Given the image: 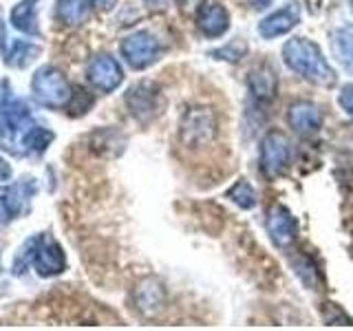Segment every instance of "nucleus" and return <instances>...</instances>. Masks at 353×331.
<instances>
[{"label":"nucleus","instance_id":"4","mask_svg":"<svg viewBox=\"0 0 353 331\" xmlns=\"http://www.w3.org/2000/svg\"><path fill=\"white\" fill-rule=\"evenodd\" d=\"M287 124L301 137H314L323 128V110L309 99H296L287 108Z\"/></svg>","mask_w":353,"mask_h":331},{"label":"nucleus","instance_id":"3","mask_svg":"<svg viewBox=\"0 0 353 331\" xmlns=\"http://www.w3.org/2000/svg\"><path fill=\"white\" fill-rule=\"evenodd\" d=\"M216 137V117L210 108H190L181 119V139L185 146H208Z\"/></svg>","mask_w":353,"mask_h":331},{"label":"nucleus","instance_id":"5","mask_svg":"<svg viewBox=\"0 0 353 331\" xmlns=\"http://www.w3.org/2000/svg\"><path fill=\"white\" fill-rule=\"evenodd\" d=\"M265 228H268V234L276 248H290L296 241L298 234V225L294 214L287 210L285 205L276 203L268 210V219H265Z\"/></svg>","mask_w":353,"mask_h":331},{"label":"nucleus","instance_id":"15","mask_svg":"<svg viewBox=\"0 0 353 331\" xmlns=\"http://www.w3.org/2000/svg\"><path fill=\"white\" fill-rule=\"evenodd\" d=\"M305 3H307V9H309V14L318 16L320 11L325 9V3H327V0H305Z\"/></svg>","mask_w":353,"mask_h":331},{"label":"nucleus","instance_id":"11","mask_svg":"<svg viewBox=\"0 0 353 331\" xmlns=\"http://www.w3.org/2000/svg\"><path fill=\"white\" fill-rule=\"evenodd\" d=\"M228 199L232 203H236L239 208H243V210H252L254 205H256V190L250 185V181H245V179H239L234 185L230 188L228 190Z\"/></svg>","mask_w":353,"mask_h":331},{"label":"nucleus","instance_id":"9","mask_svg":"<svg viewBox=\"0 0 353 331\" xmlns=\"http://www.w3.org/2000/svg\"><path fill=\"white\" fill-rule=\"evenodd\" d=\"M124 53H126V58L132 66L143 69V66H148L150 62L157 60L159 44L150 36V33H137L135 38H130L124 44Z\"/></svg>","mask_w":353,"mask_h":331},{"label":"nucleus","instance_id":"14","mask_svg":"<svg viewBox=\"0 0 353 331\" xmlns=\"http://www.w3.org/2000/svg\"><path fill=\"white\" fill-rule=\"evenodd\" d=\"M338 102H340L342 110H345L349 117H353V84L342 86V91L338 95Z\"/></svg>","mask_w":353,"mask_h":331},{"label":"nucleus","instance_id":"6","mask_svg":"<svg viewBox=\"0 0 353 331\" xmlns=\"http://www.w3.org/2000/svg\"><path fill=\"white\" fill-rule=\"evenodd\" d=\"M298 22H301V5L296 0H290L285 7L272 11L270 16H265L259 22V36L265 40L281 38L285 33H290Z\"/></svg>","mask_w":353,"mask_h":331},{"label":"nucleus","instance_id":"10","mask_svg":"<svg viewBox=\"0 0 353 331\" xmlns=\"http://www.w3.org/2000/svg\"><path fill=\"white\" fill-rule=\"evenodd\" d=\"M329 44L338 64L353 75V25H342L331 31Z\"/></svg>","mask_w":353,"mask_h":331},{"label":"nucleus","instance_id":"12","mask_svg":"<svg viewBox=\"0 0 353 331\" xmlns=\"http://www.w3.org/2000/svg\"><path fill=\"white\" fill-rule=\"evenodd\" d=\"M245 53H248V44H245V42H243V40H232L230 44H225L223 49L214 51L212 55H216V58H221V60L239 62Z\"/></svg>","mask_w":353,"mask_h":331},{"label":"nucleus","instance_id":"8","mask_svg":"<svg viewBox=\"0 0 353 331\" xmlns=\"http://www.w3.org/2000/svg\"><path fill=\"white\" fill-rule=\"evenodd\" d=\"M196 27L208 38H219L230 29V14L219 0H203L196 11Z\"/></svg>","mask_w":353,"mask_h":331},{"label":"nucleus","instance_id":"7","mask_svg":"<svg viewBox=\"0 0 353 331\" xmlns=\"http://www.w3.org/2000/svg\"><path fill=\"white\" fill-rule=\"evenodd\" d=\"M248 88L250 95L256 99L259 104H270L279 93V73L272 64L263 62L248 73Z\"/></svg>","mask_w":353,"mask_h":331},{"label":"nucleus","instance_id":"2","mask_svg":"<svg viewBox=\"0 0 353 331\" xmlns=\"http://www.w3.org/2000/svg\"><path fill=\"white\" fill-rule=\"evenodd\" d=\"M292 163V143L285 132L270 130L261 139V172L268 179H279Z\"/></svg>","mask_w":353,"mask_h":331},{"label":"nucleus","instance_id":"16","mask_svg":"<svg viewBox=\"0 0 353 331\" xmlns=\"http://www.w3.org/2000/svg\"><path fill=\"white\" fill-rule=\"evenodd\" d=\"M274 3V0H248V5L252 9H265V7H270Z\"/></svg>","mask_w":353,"mask_h":331},{"label":"nucleus","instance_id":"1","mask_svg":"<svg viewBox=\"0 0 353 331\" xmlns=\"http://www.w3.org/2000/svg\"><path fill=\"white\" fill-rule=\"evenodd\" d=\"M283 62L290 71L298 73L303 80L316 86L331 88L338 82V75L334 71V66L327 62L323 49L307 38L298 36L287 40L283 47Z\"/></svg>","mask_w":353,"mask_h":331},{"label":"nucleus","instance_id":"17","mask_svg":"<svg viewBox=\"0 0 353 331\" xmlns=\"http://www.w3.org/2000/svg\"><path fill=\"white\" fill-rule=\"evenodd\" d=\"M349 7H351V14H353V0H349Z\"/></svg>","mask_w":353,"mask_h":331},{"label":"nucleus","instance_id":"13","mask_svg":"<svg viewBox=\"0 0 353 331\" xmlns=\"http://www.w3.org/2000/svg\"><path fill=\"white\" fill-rule=\"evenodd\" d=\"M323 318L327 320V325H353L351 318L342 312L336 303H325L323 305Z\"/></svg>","mask_w":353,"mask_h":331}]
</instances>
